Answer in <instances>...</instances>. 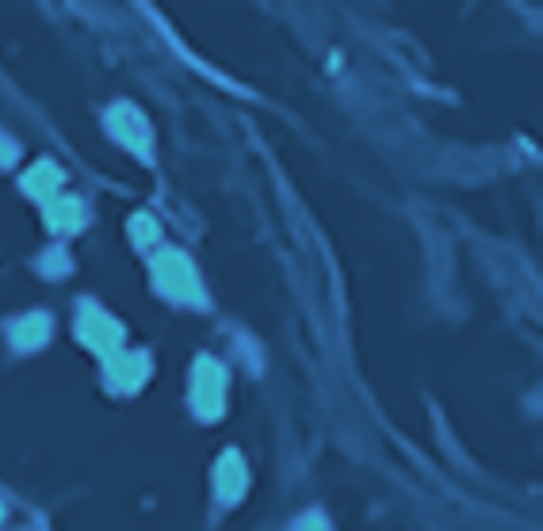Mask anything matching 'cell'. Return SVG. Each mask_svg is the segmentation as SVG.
Returning <instances> with one entry per match:
<instances>
[]
</instances>
